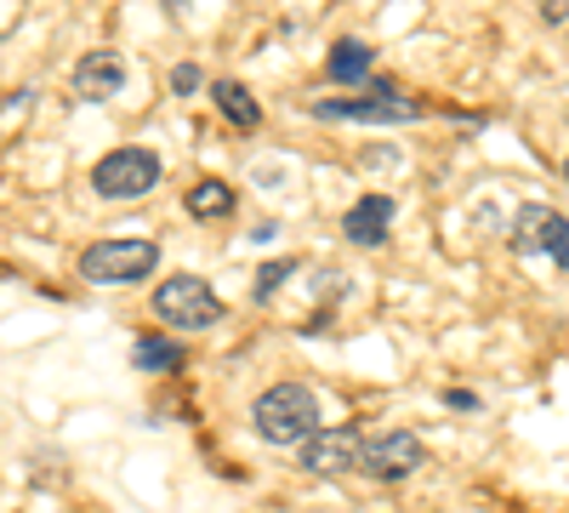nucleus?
Instances as JSON below:
<instances>
[{"label":"nucleus","mask_w":569,"mask_h":513,"mask_svg":"<svg viewBox=\"0 0 569 513\" xmlns=\"http://www.w3.org/2000/svg\"><path fill=\"white\" fill-rule=\"evenodd\" d=\"M257 434L268 440V445H284V451H302L313 434H319V399H313V388H302V383H273V388H262V399H257Z\"/></svg>","instance_id":"nucleus-1"},{"label":"nucleus","mask_w":569,"mask_h":513,"mask_svg":"<svg viewBox=\"0 0 569 513\" xmlns=\"http://www.w3.org/2000/svg\"><path fill=\"white\" fill-rule=\"evenodd\" d=\"M154 268H160L154 240H98L80 251V279H91V286H137Z\"/></svg>","instance_id":"nucleus-2"},{"label":"nucleus","mask_w":569,"mask_h":513,"mask_svg":"<svg viewBox=\"0 0 569 513\" xmlns=\"http://www.w3.org/2000/svg\"><path fill=\"white\" fill-rule=\"evenodd\" d=\"M154 314H160V325H171V332H211V325L222 319V297L194 274H171L154 292Z\"/></svg>","instance_id":"nucleus-3"},{"label":"nucleus","mask_w":569,"mask_h":513,"mask_svg":"<svg viewBox=\"0 0 569 513\" xmlns=\"http://www.w3.org/2000/svg\"><path fill=\"white\" fill-rule=\"evenodd\" d=\"M160 182V155L154 149H114L98 160V171H91V189H98L103 200H142Z\"/></svg>","instance_id":"nucleus-4"},{"label":"nucleus","mask_w":569,"mask_h":513,"mask_svg":"<svg viewBox=\"0 0 569 513\" xmlns=\"http://www.w3.org/2000/svg\"><path fill=\"white\" fill-rule=\"evenodd\" d=\"M319 120H365V126H393V120H416L421 103L399 98L388 86H370V98H319L313 103Z\"/></svg>","instance_id":"nucleus-5"},{"label":"nucleus","mask_w":569,"mask_h":513,"mask_svg":"<svg viewBox=\"0 0 569 513\" xmlns=\"http://www.w3.org/2000/svg\"><path fill=\"white\" fill-rule=\"evenodd\" d=\"M359 456H365V440H359V428H319L302 451H297V462L308 474H319V480H342L348 468H359Z\"/></svg>","instance_id":"nucleus-6"},{"label":"nucleus","mask_w":569,"mask_h":513,"mask_svg":"<svg viewBox=\"0 0 569 513\" xmlns=\"http://www.w3.org/2000/svg\"><path fill=\"white\" fill-rule=\"evenodd\" d=\"M421 440L410 434V428H393V434H376V440H365V456H359V468L370 474V480H382V485H393V480H410L416 468H421Z\"/></svg>","instance_id":"nucleus-7"},{"label":"nucleus","mask_w":569,"mask_h":513,"mask_svg":"<svg viewBox=\"0 0 569 513\" xmlns=\"http://www.w3.org/2000/svg\"><path fill=\"white\" fill-rule=\"evenodd\" d=\"M388 228H393V200L388 195H365L342 211V235L359 246V251H376L388 246Z\"/></svg>","instance_id":"nucleus-8"},{"label":"nucleus","mask_w":569,"mask_h":513,"mask_svg":"<svg viewBox=\"0 0 569 513\" xmlns=\"http://www.w3.org/2000/svg\"><path fill=\"white\" fill-rule=\"evenodd\" d=\"M120 86H126V58L120 52H86L74 63V98H86V103H109Z\"/></svg>","instance_id":"nucleus-9"},{"label":"nucleus","mask_w":569,"mask_h":513,"mask_svg":"<svg viewBox=\"0 0 569 513\" xmlns=\"http://www.w3.org/2000/svg\"><path fill=\"white\" fill-rule=\"evenodd\" d=\"M558 235H563V217H558L552 206H525V211L512 217V251H518V257H541V251H552Z\"/></svg>","instance_id":"nucleus-10"},{"label":"nucleus","mask_w":569,"mask_h":513,"mask_svg":"<svg viewBox=\"0 0 569 513\" xmlns=\"http://www.w3.org/2000/svg\"><path fill=\"white\" fill-rule=\"evenodd\" d=\"M211 103L222 109L228 126H240V131L262 126V103L251 98V86H240V80H211Z\"/></svg>","instance_id":"nucleus-11"},{"label":"nucleus","mask_w":569,"mask_h":513,"mask_svg":"<svg viewBox=\"0 0 569 513\" xmlns=\"http://www.w3.org/2000/svg\"><path fill=\"white\" fill-rule=\"evenodd\" d=\"M370 63H376V52L365 40H337L330 46V58H325V69H330V80L337 86H365L370 80Z\"/></svg>","instance_id":"nucleus-12"},{"label":"nucleus","mask_w":569,"mask_h":513,"mask_svg":"<svg viewBox=\"0 0 569 513\" xmlns=\"http://www.w3.org/2000/svg\"><path fill=\"white\" fill-rule=\"evenodd\" d=\"M182 206H188V217L217 223V217H228V211H233V189H228L222 177H206V182H194V189L182 195Z\"/></svg>","instance_id":"nucleus-13"},{"label":"nucleus","mask_w":569,"mask_h":513,"mask_svg":"<svg viewBox=\"0 0 569 513\" xmlns=\"http://www.w3.org/2000/svg\"><path fill=\"white\" fill-rule=\"evenodd\" d=\"M182 348L171 337H137V371H177Z\"/></svg>","instance_id":"nucleus-14"},{"label":"nucleus","mask_w":569,"mask_h":513,"mask_svg":"<svg viewBox=\"0 0 569 513\" xmlns=\"http://www.w3.org/2000/svg\"><path fill=\"white\" fill-rule=\"evenodd\" d=\"M291 274H297V263H268V268H262V286H257V297L268 303V297L279 292V279H291Z\"/></svg>","instance_id":"nucleus-15"},{"label":"nucleus","mask_w":569,"mask_h":513,"mask_svg":"<svg viewBox=\"0 0 569 513\" xmlns=\"http://www.w3.org/2000/svg\"><path fill=\"white\" fill-rule=\"evenodd\" d=\"M171 91H177V98L200 91V69H194V63H177V69H171Z\"/></svg>","instance_id":"nucleus-16"},{"label":"nucleus","mask_w":569,"mask_h":513,"mask_svg":"<svg viewBox=\"0 0 569 513\" xmlns=\"http://www.w3.org/2000/svg\"><path fill=\"white\" fill-rule=\"evenodd\" d=\"M541 18L558 23V29H569V0H541Z\"/></svg>","instance_id":"nucleus-17"},{"label":"nucleus","mask_w":569,"mask_h":513,"mask_svg":"<svg viewBox=\"0 0 569 513\" xmlns=\"http://www.w3.org/2000/svg\"><path fill=\"white\" fill-rule=\"evenodd\" d=\"M445 405H450V411H479V399H472L467 388H450V394H445Z\"/></svg>","instance_id":"nucleus-18"},{"label":"nucleus","mask_w":569,"mask_h":513,"mask_svg":"<svg viewBox=\"0 0 569 513\" xmlns=\"http://www.w3.org/2000/svg\"><path fill=\"white\" fill-rule=\"evenodd\" d=\"M18 115H29V91H12L7 98V120H18Z\"/></svg>","instance_id":"nucleus-19"},{"label":"nucleus","mask_w":569,"mask_h":513,"mask_svg":"<svg viewBox=\"0 0 569 513\" xmlns=\"http://www.w3.org/2000/svg\"><path fill=\"white\" fill-rule=\"evenodd\" d=\"M552 263L569 268V223H563V235H558V246H552Z\"/></svg>","instance_id":"nucleus-20"},{"label":"nucleus","mask_w":569,"mask_h":513,"mask_svg":"<svg viewBox=\"0 0 569 513\" xmlns=\"http://www.w3.org/2000/svg\"><path fill=\"white\" fill-rule=\"evenodd\" d=\"M563 177H569V160H563Z\"/></svg>","instance_id":"nucleus-21"},{"label":"nucleus","mask_w":569,"mask_h":513,"mask_svg":"<svg viewBox=\"0 0 569 513\" xmlns=\"http://www.w3.org/2000/svg\"><path fill=\"white\" fill-rule=\"evenodd\" d=\"M563 34H569V29H563Z\"/></svg>","instance_id":"nucleus-22"}]
</instances>
